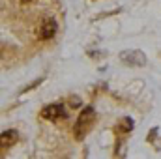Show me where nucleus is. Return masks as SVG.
<instances>
[{
  "instance_id": "obj_3",
  "label": "nucleus",
  "mask_w": 161,
  "mask_h": 159,
  "mask_svg": "<svg viewBox=\"0 0 161 159\" xmlns=\"http://www.w3.org/2000/svg\"><path fill=\"white\" fill-rule=\"evenodd\" d=\"M54 34H56V23H54V19L53 17H43L40 32H38L40 40H51V38H54Z\"/></svg>"
},
{
  "instance_id": "obj_7",
  "label": "nucleus",
  "mask_w": 161,
  "mask_h": 159,
  "mask_svg": "<svg viewBox=\"0 0 161 159\" xmlns=\"http://www.w3.org/2000/svg\"><path fill=\"white\" fill-rule=\"evenodd\" d=\"M41 82H43V77H41V79H38V80H34V82H30L28 86H25V88H23V92H28V90H32V88H36V86H40Z\"/></svg>"
},
{
  "instance_id": "obj_8",
  "label": "nucleus",
  "mask_w": 161,
  "mask_h": 159,
  "mask_svg": "<svg viewBox=\"0 0 161 159\" xmlns=\"http://www.w3.org/2000/svg\"><path fill=\"white\" fill-rule=\"evenodd\" d=\"M23 2H32V0H23Z\"/></svg>"
},
{
  "instance_id": "obj_5",
  "label": "nucleus",
  "mask_w": 161,
  "mask_h": 159,
  "mask_svg": "<svg viewBox=\"0 0 161 159\" xmlns=\"http://www.w3.org/2000/svg\"><path fill=\"white\" fill-rule=\"evenodd\" d=\"M17 139H19V133H17L15 129H8V131H4V133L0 135V146L6 150V148L13 146V144L17 142Z\"/></svg>"
},
{
  "instance_id": "obj_6",
  "label": "nucleus",
  "mask_w": 161,
  "mask_h": 159,
  "mask_svg": "<svg viewBox=\"0 0 161 159\" xmlns=\"http://www.w3.org/2000/svg\"><path fill=\"white\" fill-rule=\"evenodd\" d=\"M131 127H133V122L129 118H122L120 125H118V131L120 133H127V131H131Z\"/></svg>"
},
{
  "instance_id": "obj_1",
  "label": "nucleus",
  "mask_w": 161,
  "mask_h": 159,
  "mask_svg": "<svg viewBox=\"0 0 161 159\" xmlns=\"http://www.w3.org/2000/svg\"><path fill=\"white\" fill-rule=\"evenodd\" d=\"M94 118H96V112H94L92 107L82 109V112L79 114V120H77V123H75V127H73V131H75V135H77L79 139L88 131V127L94 123Z\"/></svg>"
},
{
  "instance_id": "obj_2",
  "label": "nucleus",
  "mask_w": 161,
  "mask_h": 159,
  "mask_svg": "<svg viewBox=\"0 0 161 159\" xmlns=\"http://www.w3.org/2000/svg\"><path fill=\"white\" fill-rule=\"evenodd\" d=\"M68 111L64 109L62 103H54V105H47L41 109V118L43 120H58V118H66Z\"/></svg>"
},
{
  "instance_id": "obj_4",
  "label": "nucleus",
  "mask_w": 161,
  "mask_h": 159,
  "mask_svg": "<svg viewBox=\"0 0 161 159\" xmlns=\"http://www.w3.org/2000/svg\"><path fill=\"white\" fill-rule=\"evenodd\" d=\"M122 62L124 64H133V66H144L146 64V56L139 51H127V52H122L120 54Z\"/></svg>"
}]
</instances>
